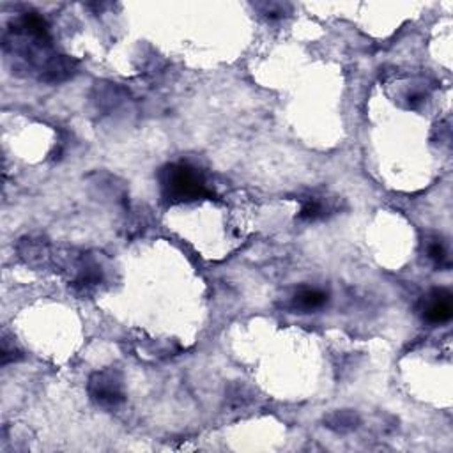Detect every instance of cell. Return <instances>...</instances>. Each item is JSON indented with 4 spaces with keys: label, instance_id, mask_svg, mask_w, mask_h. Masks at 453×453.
Instances as JSON below:
<instances>
[{
    "label": "cell",
    "instance_id": "obj_1",
    "mask_svg": "<svg viewBox=\"0 0 453 453\" xmlns=\"http://www.w3.org/2000/svg\"><path fill=\"white\" fill-rule=\"evenodd\" d=\"M159 183L163 196L170 202H184L213 195L199 169L188 163H172L165 166L159 174Z\"/></svg>",
    "mask_w": 453,
    "mask_h": 453
},
{
    "label": "cell",
    "instance_id": "obj_2",
    "mask_svg": "<svg viewBox=\"0 0 453 453\" xmlns=\"http://www.w3.org/2000/svg\"><path fill=\"white\" fill-rule=\"evenodd\" d=\"M89 395L98 406L117 407L124 402V386H122V376L114 369L101 370L92 374L89 381Z\"/></svg>",
    "mask_w": 453,
    "mask_h": 453
},
{
    "label": "cell",
    "instance_id": "obj_3",
    "mask_svg": "<svg viewBox=\"0 0 453 453\" xmlns=\"http://www.w3.org/2000/svg\"><path fill=\"white\" fill-rule=\"evenodd\" d=\"M453 304L452 294L444 289H436L432 294L427 298L425 307H423V319L430 324H444L452 319Z\"/></svg>",
    "mask_w": 453,
    "mask_h": 453
},
{
    "label": "cell",
    "instance_id": "obj_4",
    "mask_svg": "<svg viewBox=\"0 0 453 453\" xmlns=\"http://www.w3.org/2000/svg\"><path fill=\"white\" fill-rule=\"evenodd\" d=\"M328 303V294L321 289L314 287H303L296 292L294 299H292V307L294 310L302 312V314H308V312H314L322 308Z\"/></svg>",
    "mask_w": 453,
    "mask_h": 453
},
{
    "label": "cell",
    "instance_id": "obj_5",
    "mask_svg": "<svg viewBox=\"0 0 453 453\" xmlns=\"http://www.w3.org/2000/svg\"><path fill=\"white\" fill-rule=\"evenodd\" d=\"M324 423L328 429L335 430V432H339V434H345V432H351V430L358 429L359 416L356 414L354 411L342 409V411H335V413L326 416Z\"/></svg>",
    "mask_w": 453,
    "mask_h": 453
},
{
    "label": "cell",
    "instance_id": "obj_6",
    "mask_svg": "<svg viewBox=\"0 0 453 453\" xmlns=\"http://www.w3.org/2000/svg\"><path fill=\"white\" fill-rule=\"evenodd\" d=\"M326 211H328V207L324 206V202H322L321 199H317V196H308V199L303 200V206L298 218L303 221H315L319 220V218L324 216Z\"/></svg>",
    "mask_w": 453,
    "mask_h": 453
},
{
    "label": "cell",
    "instance_id": "obj_7",
    "mask_svg": "<svg viewBox=\"0 0 453 453\" xmlns=\"http://www.w3.org/2000/svg\"><path fill=\"white\" fill-rule=\"evenodd\" d=\"M427 255H429L430 261L436 262V266H448V252L444 248V244L439 239H432L427 244Z\"/></svg>",
    "mask_w": 453,
    "mask_h": 453
},
{
    "label": "cell",
    "instance_id": "obj_8",
    "mask_svg": "<svg viewBox=\"0 0 453 453\" xmlns=\"http://www.w3.org/2000/svg\"><path fill=\"white\" fill-rule=\"evenodd\" d=\"M21 359V352L16 347H9V342H2V365H7L9 362H18Z\"/></svg>",
    "mask_w": 453,
    "mask_h": 453
},
{
    "label": "cell",
    "instance_id": "obj_9",
    "mask_svg": "<svg viewBox=\"0 0 453 453\" xmlns=\"http://www.w3.org/2000/svg\"><path fill=\"white\" fill-rule=\"evenodd\" d=\"M262 13L266 14V16L269 18H282L285 16V9H287V6H284V4H278V2H269V4H264V6H261Z\"/></svg>",
    "mask_w": 453,
    "mask_h": 453
}]
</instances>
